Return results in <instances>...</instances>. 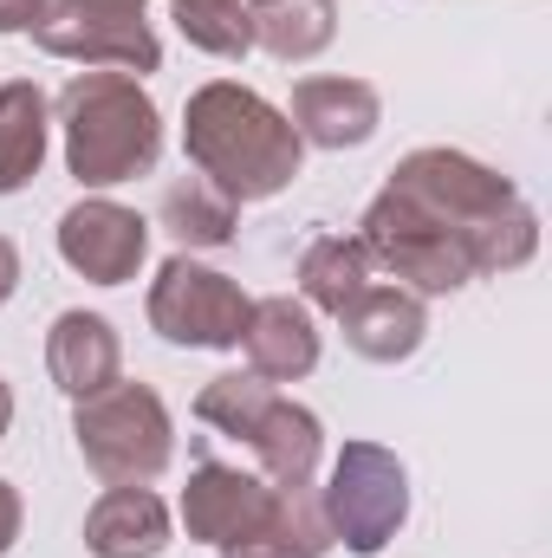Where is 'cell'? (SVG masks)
Wrapping results in <instances>:
<instances>
[{"mask_svg": "<svg viewBox=\"0 0 552 558\" xmlns=\"http://www.w3.org/2000/svg\"><path fill=\"white\" fill-rule=\"evenodd\" d=\"M319 507H325L332 546L358 558L384 553L410 520V468L384 441H345L319 487Z\"/></svg>", "mask_w": 552, "mask_h": 558, "instance_id": "5", "label": "cell"}, {"mask_svg": "<svg viewBox=\"0 0 552 558\" xmlns=\"http://www.w3.org/2000/svg\"><path fill=\"white\" fill-rule=\"evenodd\" d=\"M59 260L92 286H124L149 260V221L111 195H85L59 215Z\"/></svg>", "mask_w": 552, "mask_h": 558, "instance_id": "9", "label": "cell"}, {"mask_svg": "<svg viewBox=\"0 0 552 558\" xmlns=\"http://www.w3.org/2000/svg\"><path fill=\"white\" fill-rule=\"evenodd\" d=\"M338 325H345V344L358 351V357H371V364H404L422 351V338H429V305L416 299L410 286H364L345 312H338Z\"/></svg>", "mask_w": 552, "mask_h": 558, "instance_id": "13", "label": "cell"}, {"mask_svg": "<svg viewBox=\"0 0 552 558\" xmlns=\"http://www.w3.org/2000/svg\"><path fill=\"white\" fill-rule=\"evenodd\" d=\"M169 13H176V33L208 59H248L254 52V20H248L254 7L248 0H169Z\"/></svg>", "mask_w": 552, "mask_h": 558, "instance_id": "22", "label": "cell"}, {"mask_svg": "<svg viewBox=\"0 0 552 558\" xmlns=\"http://www.w3.org/2000/svg\"><path fill=\"white\" fill-rule=\"evenodd\" d=\"M377 279L371 267V254L358 247V234H319L305 254H299V292H305V305H319V312H345L364 286Z\"/></svg>", "mask_w": 552, "mask_h": 558, "instance_id": "21", "label": "cell"}, {"mask_svg": "<svg viewBox=\"0 0 552 558\" xmlns=\"http://www.w3.org/2000/svg\"><path fill=\"white\" fill-rule=\"evenodd\" d=\"M279 390L267 377H254V371H221V377H208L202 384V397H195V416L208 422V428H221L228 441H248L254 435V422L267 416V403H274Z\"/></svg>", "mask_w": 552, "mask_h": 558, "instance_id": "23", "label": "cell"}, {"mask_svg": "<svg viewBox=\"0 0 552 558\" xmlns=\"http://www.w3.org/2000/svg\"><path fill=\"white\" fill-rule=\"evenodd\" d=\"M274 481H261V474H248V468H228V461H202L195 474H189V487H182V500H176V513H182V526H189V539L195 546H235V539H248L261 520H267V507H274Z\"/></svg>", "mask_w": 552, "mask_h": 558, "instance_id": "10", "label": "cell"}, {"mask_svg": "<svg viewBox=\"0 0 552 558\" xmlns=\"http://www.w3.org/2000/svg\"><path fill=\"white\" fill-rule=\"evenodd\" d=\"M7 428H13V390H7V377H0V441H7Z\"/></svg>", "mask_w": 552, "mask_h": 558, "instance_id": "27", "label": "cell"}, {"mask_svg": "<svg viewBox=\"0 0 552 558\" xmlns=\"http://www.w3.org/2000/svg\"><path fill=\"white\" fill-rule=\"evenodd\" d=\"M52 0H0V33H39Z\"/></svg>", "mask_w": 552, "mask_h": 558, "instance_id": "24", "label": "cell"}, {"mask_svg": "<svg viewBox=\"0 0 552 558\" xmlns=\"http://www.w3.org/2000/svg\"><path fill=\"white\" fill-rule=\"evenodd\" d=\"M241 351L248 371L267 384H299L319 371V325L305 299H254L248 325H241Z\"/></svg>", "mask_w": 552, "mask_h": 558, "instance_id": "12", "label": "cell"}, {"mask_svg": "<svg viewBox=\"0 0 552 558\" xmlns=\"http://www.w3.org/2000/svg\"><path fill=\"white\" fill-rule=\"evenodd\" d=\"M248 448L261 461V481H274V487H312L319 481V461H325V428H319V416L305 403L274 397L267 416L254 422Z\"/></svg>", "mask_w": 552, "mask_h": 558, "instance_id": "16", "label": "cell"}, {"mask_svg": "<svg viewBox=\"0 0 552 558\" xmlns=\"http://www.w3.org/2000/svg\"><path fill=\"white\" fill-rule=\"evenodd\" d=\"M286 118H292L299 143H312V149H358L377 137L384 98L364 78H299Z\"/></svg>", "mask_w": 552, "mask_h": 558, "instance_id": "11", "label": "cell"}, {"mask_svg": "<svg viewBox=\"0 0 552 558\" xmlns=\"http://www.w3.org/2000/svg\"><path fill=\"white\" fill-rule=\"evenodd\" d=\"M248 7H261V0H248Z\"/></svg>", "mask_w": 552, "mask_h": 558, "instance_id": "28", "label": "cell"}, {"mask_svg": "<svg viewBox=\"0 0 552 558\" xmlns=\"http://www.w3.org/2000/svg\"><path fill=\"white\" fill-rule=\"evenodd\" d=\"M13 292H20V247L0 234V305H7Z\"/></svg>", "mask_w": 552, "mask_h": 558, "instance_id": "26", "label": "cell"}, {"mask_svg": "<svg viewBox=\"0 0 552 558\" xmlns=\"http://www.w3.org/2000/svg\"><path fill=\"white\" fill-rule=\"evenodd\" d=\"M72 435L85 468L105 487H149L169 461H176V422L163 410V397L149 384H105L98 397H79Z\"/></svg>", "mask_w": 552, "mask_h": 558, "instance_id": "4", "label": "cell"}, {"mask_svg": "<svg viewBox=\"0 0 552 558\" xmlns=\"http://www.w3.org/2000/svg\"><path fill=\"white\" fill-rule=\"evenodd\" d=\"M46 143H52L46 92L33 78H7L0 85V195H20L46 169Z\"/></svg>", "mask_w": 552, "mask_h": 558, "instance_id": "17", "label": "cell"}, {"mask_svg": "<svg viewBox=\"0 0 552 558\" xmlns=\"http://www.w3.org/2000/svg\"><path fill=\"white\" fill-rule=\"evenodd\" d=\"M358 247L371 254V267L397 274V286H410L416 299L429 292H461L475 279V254L455 228H442L435 215H422L416 202H404L397 189H384L364 221H358Z\"/></svg>", "mask_w": 552, "mask_h": 558, "instance_id": "6", "label": "cell"}, {"mask_svg": "<svg viewBox=\"0 0 552 558\" xmlns=\"http://www.w3.org/2000/svg\"><path fill=\"white\" fill-rule=\"evenodd\" d=\"M248 305L254 299L241 292V279L215 274L189 254L163 260V274L149 279V331L169 344H189V351H235Z\"/></svg>", "mask_w": 552, "mask_h": 558, "instance_id": "8", "label": "cell"}, {"mask_svg": "<svg viewBox=\"0 0 552 558\" xmlns=\"http://www.w3.org/2000/svg\"><path fill=\"white\" fill-rule=\"evenodd\" d=\"M325 553H332V526H325V507H319L312 487H279L267 520L248 539L221 546V558H325Z\"/></svg>", "mask_w": 552, "mask_h": 558, "instance_id": "18", "label": "cell"}, {"mask_svg": "<svg viewBox=\"0 0 552 558\" xmlns=\"http://www.w3.org/2000/svg\"><path fill=\"white\" fill-rule=\"evenodd\" d=\"M149 0H52V13L39 20V46L52 59H72L85 72H156L163 65V39L143 20Z\"/></svg>", "mask_w": 552, "mask_h": 558, "instance_id": "7", "label": "cell"}, {"mask_svg": "<svg viewBox=\"0 0 552 558\" xmlns=\"http://www.w3.org/2000/svg\"><path fill=\"white\" fill-rule=\"evenodd\" d=\"M182 156L195 175H208L228 202H267L279 195L299 162H305V143L292 131V118L267 105L254 85H235V78H208L202 92H189V111H182Z\"/></svg>", "mask_w": 552, "mask_h": 558, "instance_id": "2", "label": "cell"}, {"mask_svg": "<svg viewBox=\"0 0 552 558\" xmlns=\"http://www.w3.org/2000/svg\"><path fill=\"white\" fill-rule=\"evenodd\" d=\"M248 20H254V46L267 59H279V65L319 59L332 46V33H338V7L332 0H261Z\"/></svg>", "mask_w": 552, "mask_h": 558, "instance_id": "19", "label": "cell"}, {"mask_svg": "<svg viewBox=\"0 0 552 558\" xmlns=\"http://www.w3.org/2000/svg\"><path fill=\"white\" fill-rule=\"evenodd\" d=\"M46 371L72 403L118 384L124 377V344H118L111 318L105 312H59L52 331H46Z\"/></svg>", "mask_w": 552, "mask_h": 558, "instance_id": "14", "label": "cell"}, {"mask_svg": "<svg viewBox=\"0 0 552 558\" xmlns=\"http://www.w3.org/2000/svg\"><path fill=\"white\" fill-rule=\"evenodd\" d=\"M169 539H176V520L149 487H105L85 513V553L92 558H163Z\"/></svg>", "mask_w": 552, "mask_h": 558, "instance_id": "15", "label": "cell"}, {"mask_svg": "<svg viewBox=\"0 0 552 558\" xmlns=\"http://www.w3.org/2000/svg\"><path fill=\"white\" fill-rule=\"evenodd\" d=\"M20 526H26V507H20V487L0 481V558L20 546Z\"/></svg>", "mask_w": 552, "mask_h": 558, "instance_id": "25", "label": "cell"}, {"mask_svg": "<svg viewBox=\"0 0 552 558\" xmlns=\"http://www.w3.org/2000/svg\"><path fill=\"white\" fill-rule=\"evenodd\" d=\"M384 189H397L422 215H435L442 228H455L468 241V254H475V279L514 274V267H527L540 254V215L520 202V189L501 169L475 162L468 149H442V143L410 149L391 169Z\"/></svg>", "mask_w": 552, "mask_h": 558, "instance_id": "1", "label": "cell"}, {"mask_svg": "<svg viewBox=\"0 0 552 558\" xmlns=\"http://www.w3.org/2000/svg\"><path fill=\"white\" fill-rule=\"evenodd\" d=\"M163 228H169V241L182 247V254H195V247H228L235 241V221H241V202H228L208 175H182V182H169L163 189Z\"/></svg>", "mask_w": 552, "mask_h": 558, "instance_id": "20", "label": "cell"}, {"mask_svg": "<svg viewBox=\"0 0 552 558\" xmlns=\"http://www.w3.org/2000/svg\"><path fill=\"white\" fill-rule=\"evenodd\" d=\"M59 137L79 189H118L156 169L163 111L131 72H79L59 92Z\"/></svg>", "mask_w": 552, "mask_h": 558, "instance_id": "3", "label": "cell"}]
</instances>
